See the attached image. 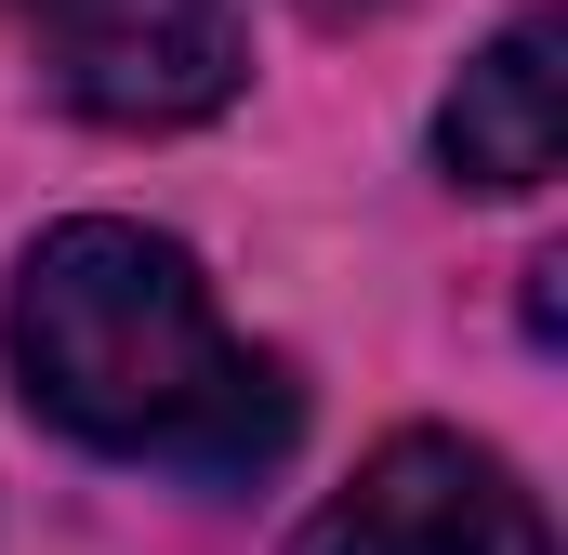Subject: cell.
<instances>
[{
	"mask_svg": "<svg viewBox=\"0 0 568 555\" xmlns=\"http://www.w3.org/2000/svg\"><path fill=\"white\" fill-rule=\"evenodd\" d=\"M252 40L239 0H67L53 27V93L106 133H185L239 93Z\"/></svg>",
	"mask_w": 568,
	"mask_h": 555,
	"instance_id": "cell-3",
	"label": "cell"
},
{
	"mask_svg": "<svg viewBox=\"0 0 568 555\" xmlns=\"http://www.w3.org/2000/svg\"><path fill=\"white\" fill-rule=\"evenodd\" d=\"M291 555H556L542 503L516 490L503 450L476 436H384L317 516Z\"/></svg>",
	"mask_w": 568,
	"mask_h": 555,
	"instance_id": "cell-2",
	"label": "cell"
},
{
	"mask_svg": "<svg viewBox=\"0 0 568 555\" xmlns=\"http://www.w3.org/2000/svg\"><path fill=\"white\" fill-rule=\"evenodd\" d=\"M0 344H13V397L53 436L106 463H159L185 490H252L304 436V384L212 317V278L185 265V239L120 212H80L13 265Z\"/></svg>",
	"mask_w": 568,
	"mask_h": 555,
	"instance_id": "cell-1",
	"label": "cell"
},
{
	"mask_svg": "<svg viewBox=\"0 0 568 555\" xmlns=\"http://www.w3.org/2000/svg\"><path fill=\"white\" fill-rule=\"evenodd\" d=\"M436 159H449V185H476V199H529V185L556 172V27H542V13H516V27L463 67V93L436 107Z\"/></svg>",
	"mask_w": 568,
	"mask_h": 555,
	"instance_id": "cell-4",
	"label": "cell"
},
{
	"mask_svg": "<svg viewBox=\"0 0 568 555\" xmlns=\"http://www.w3.org/2000/svg\"><path fill=\"white\" fill-rule=\"evenodd\" d=\"M304 13H317V27H357V13H384V0H304Z\"/></svg>",
	"mask_w": 568,
	"mask_h": 555,
	"instance_id": "cell-5",
	"label": "cell"
}]
</instances>
